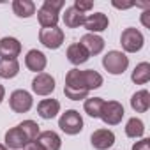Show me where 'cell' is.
<instances>
[{
  "label": "cell",
  "instance_id": "obj_26",
  "mask_svg": "<svg viewBox=\"0 0 150 150\" xmlns=\"http://www.w3.org/2000/svg\"><path fill=\"white\" fill-rule=\"evenodd\" d=\"M103 104H104V101L101 97H90V99L85 101V106L83 108H85L87 115H90L92 118H99L101 110H103Z\"/></svg>",
  "mask_w": 150,
  "mask_h": 150
},
{
  "label": "cell",
  "instance_id": "obj_12",
  "mask_svg": "<svg viewBox=\"0 0 150 150\" xmlns=\"http://www.w3.org/2000/svg\"><path fill=\"white\" fill-rule=\"evenodd\" d=\"M90 141H92L94 148H97V150H108L115 143V134L110 129H97V131L92 132Z\"/></svg>",
  "mask_w": 150,
  "mask_h": 150
},
{
  "label": "cell",
  "instance_id": "obj_28",
  "mask_svg": "<svg viewBox=\"0 0 150 150\" xmlns=\"http://www.w3.org/2000/svg\"><path fill=\"white\" fill-rule=\"evenodd\" d=\"M74 7H76L80 13L85 14V11H90L94 7V2H87V0H74Z\"/></svg>",
  "mask_w": 150,
  "mask_h": 150
},
{
  "label": "cell",
  "instance_id": "obj_11",
  "mask_svg": "<svg viewBox=\"0 0 150 150\" xmlns=\"http://www.w3.org/2000/svg\"><path fill=\"white\" fill-rule=\"evenodd\" d=\"M110 25L108 21V16L104 13H94V14H88L85 16V21H83V27L90 32V34H97V32H103L106 30Z\"/></svg>",
  "mask_w": 150,
  "mask_h": 150
},
{
  "label": "cell",
  "instance_id": "obj_30",
  "mask_svg": "<svg viewBox=\"0 0 150 150\" xmlns=\"http://www.w3.org/2000/svg\"><path fill=\"white\" fill-rule=\"evenodd\" d=\"M27 150H44V146L39 143V141H30V143H27Z\"/></svg>",
  "mask_w": 150,
  "mask_h": 150
},
{
  "label": "cell",
  "instance_id": "obj_4",
  "mask_svg": "<svg viewBox=\"0 0 150 150\" xmlns=\"http://www.w3.org/2000/svg\"><path fill=\"white\" fill-rule=\"evenodd\" d=\"M58 127L65 132V134H78L83 129V118L80 115V111L76 110H67L65 113H62L60 120H58Z\"/></svg>",
  "mask_w": 150,
  "mask_h": 150
},
{
  "label": "cell",
  "instance_id": "obj_19",
  "mask_svg": "<svg viewBox=\"0 0 150 150\" xmlns=\"http://www.w3.org/2000/svg\"><path fill=\"white\" fill-rule=\"evenodd\" d=\"M83 21H85V14H83V13H80L74 6H71V7H67V9H65L64 23H65V27H67V28H78V27H81V25H83Z\"/></svg>",
  "mask_w": 150,
  "mask_h": 150
},
{
  "label": "cell",
  "instance_id": "obj_20",
  "mask_svg": "<svg viewBox=\"0 0 150 150\" xmlns=\"http://www.w3.org/2000/svg\"><path fill=\"white\" fill-rule=\"evenodd\" d=\"M131 106H132L134 111L145 113V111L150 108V94H148V90H139V92H136V94L132 96V99H131Z\"/></svg>",
  "mask_w": 150,
  "mask_h": 150
},
{
  "label": "cell",
  "instance_id": "obj_8",
  "mask_svg": "<svg viewBox=\"0 0 150 150\" xmlns=\"http://www.w3.org/2000/svg\"><path fill=\"white\" fill-rule=\"evenodd\" d=\"M32 96L27 90H14L9 97V106L14 113H27L32 108Z\"/></svg>",
  "mask_w": 150,
  "mask_h": 150
},
{
  "label": "cell",
  "instance_id": "obj_24",
  "mask_svg": "<svg viewBox=\"0 0 150 150\" xmlns=\"http://www.w3.org/2000/svg\"><path fill=\"white\" fill-rule=\"evenodd\" d=\"M81 74H83V81H85V85H87L88 90L99 88V87L103 85V76H101L97 71L87 69V71H81Z\"/></svg>",
  "mask_w": 150,
  "mask_h": 150
},
{
  "label": "cell",
  "instance_id": "obj_2",
  "mask_svg": "<svg viewBox=\"0 0 150 150\" xmlns=\"http://www.w3.org/2000/svg\"><path fill=\"white\" fill-rule=\"evenodd\" d=\"M64 7L62 0H44L42 7L37 11V20L42 28L57 27L58 23V11Z\"/></svg>",
  "mask_w": 150,
  "mask_h": 150
},
{
  "label": "cell",
  "instance_id": "obj_29",
  "mask_svg": "<svg viewBox=\"0 0 150 150\" xmlns=\"http://www.w3.org/2000/svg\"><path fill=\"white\" fill-rule=\"evenodd\" d=\"M132 150H150V139H141V141H136L132 145Z\"/></svg>",
  "mask_w": 150,
  "mask_h": 150
},
{
  "label": "cell",
  "instance_id": "obj_6",
  "mask_svg": "<svg viewBox=\"0 0 150 150\" xmlns=\"http://www.w3.org/2000/svg\"><path fill=\"white\" fill-rule=\"evenodd\" d=\"M143 34L138 28H125L120 35V44L127 53H136L143 48Z\"/></svg>",
  "mask_w": 150,
  "mask_h": 150
},
{
  "label": "cell",
  "instance_id": "obj_14",
  "mask_svg": "<svg viewBox=\"0 0 150 150\" xmlns=\"http://www.w3.org/2000/svg\"><path fill=\"white\" fill-rule=\"evenodd\" d=\"M27 143H28V139L20 127H13L6 132V146H9L13 150H20V148L27 146Z\"/></svg>",
  "mask_w": 150,
  "mask_h": 150
},
{
  "label": "cell",
  "instance_id": "obj_7",
  "mask_svg": "<svg viewBox=\"0 0 150 150\" xmlns=\"http://www.w3.org/2000/svg\"><path fill=\"white\" fill-rule=\"evenodd\" d=\"M39 41L42 46L50 48V50H57L62 46L64 42V32L58 27H51V28H42L39 32Z\"/></svg>",
  "mask_w": 150,
  "mask_h": 150
},
{
  "label": "cell",
  "instance_id": "obj_13",
  "mask_svg": "<svg viewBox=\"0 0 150 150\" xmlns=\"http://www.w3.org/2000/svg\"><path fill=\"white\" fill-rule=\"evenodd\" d=\"M80 44L88 51V55H99L104 50V39L97 34H85Z\"/></svg>",
  "mask_w": 150,
  "mask_h": 150
},
{
  "label": "cell",
  "instance_id": "obj_32",
  "mask_svg": "<svg viewBox=\"0 0 150 150\" xmlns=\"http://www.w3.org/2000/svg\"><path fill=\"white\" fill-rule=\"evenodd\" d=\"M0 150H7V146L6 145H0Z\"/></svg>",
  "mask_w": 150,
  "mask_h": 150
},
{
  "label": "cell",
  "instance_id": "obj_5",
  "mask_svg": "<svg viewBox=\"0 0 150 150\" xmlns=\"http://www.w3.org/2000/svg\"><path fill=\"white\" fill-rule=\"evenodd\" d=\"M99 118L108 125H117L124 118V106L120 103H117V101H108V103L104 101Z\"/></svg>",
  "mask_w": 150,
  "mask_h": 150
},
{
  "label": "cell",
  "instance_id": "obj_21",
  "mask_svg": "<svg viewBox=\"0 0 150 150\" xmlns=\"http://www.w3.org/2000/svg\"><path fill=\"white\" fill-rule=\"evenodd\" d=\"M13 11L18 18H30L32 14H35V4L30 0H14Z\"/></svg>",
  "mask_w": 150,
  "mask_h": 150
},
{
  "label": "cell",
  "instance_id": "obj_1",
  "mask_svg": "<svg viewBox=\"0 0 150 150\" xmlns=\"http://www.w3.org/2000/svg\"><path fill=\"white\" fill-rule=\"evenodd\" d=\"M88 88L83 81V74L80 69H71L65 74V87H64V94L65 97H69L71 101H80V99H87L88 96Z\"/></svg>",
  "mask_w": 150,
  "mask_h": 150
},
{
  "label": "cell",
  "instance_id": "obj_27",
  "mask_svg": "<svg viewBox=\"0 0 150 150\" xmlns=\"http://www.w3.org/2000/svg\"><path fill=\"white\" fill-rule=\"evenodd\" d=\"M18 127L23 131V134L27 136L28 143L34 141V139H37V136H39V125H37L34 120H25V122H21Z\"/></svg>",
  "mask_w": 150,
  "mask_h": 150
},
{
  "label": "cell",
  "instance_id": "obj_15",
  "mask_svg": "<svg viewBox=\"0 0 150 150\" xmlns=\"http://www.w3.org/2000/svg\"><path fill=\"white\" fill-rule=\"evenodd\" d=\"M25 65L30 71H34V72L39 74L46 67V57H44V53L39 51V50H30L27 53V57H25Z\"/></svg>",
  "mask_w": 150,
  "mask_h": 150
},
{
  "label": "cell",
  "instance_id": "obj_23",
  "mask_svg": "<svg viewBox=\"0 0 150 150\" xmlns=\"http://www.w3.org/2000/svg\"><path fill=\"white\" fill-rule=\"evenodd\" d=\"M20 72V64L18 60H0V78L11 80Z\"/></svg>",
  "mask_w": 150,
  "mask_h": 150
},
{
  "label": "cell",
  "instance_id": "obj_3",
  "mask_svg": "<svg viewBox=\"0 0 150 150\" xmlns=\"http://www.w3.org/2000/svg\"><path fill=\"white\" fill-rule=\"evenodd\" d=\"M103 65L110 74H122L129 67V58L125 57V53L113 50L103 57Z\"/></svg>",
  "mask_w": 150,
  "mask_h": 150
},
{
  "label": "cell",
  "instance_id": "obj_10",
  "mask_svg": "<svg viewBox=\"0 0 150 150\" xmlns=\"http://www.w3.org/2000/svg\"><path fill=\"white\" fill-rule=\"evenodd\" d=\"M21 53V42L14 37H4L0 39V57L4 60H16V57Z\"/></svg>",
  "mask_w": 150,
  "mask_h": 150
},
{
  "label": "cell",
  "instance_id": "obj_17",
  "mask_svg": "<svg viewBox=\"0 0 150 150\" xmlns=\"http://www.w3.org/2000/svg\"><path fill=\"white\" fill-rule=\"evenodd\" d=\"M88 51L80 44V42H74L67 48V60L74 65H80V64H85L88 60Z\"/></svg>",
  "mask_w": 150,
  "mask_h": 150
},
{
  "label": "cell",
  "instance_id": "obj_18",
  "mask_svg": "<svg viewBox=\"0 0 150 150\" xmlns=\"http://www.w3.org/2000/svg\"><path fill=\"white\" fill-rule=\"evenodd\" d=\"M35 141H39L44 146V150H60V146H62L60 136L57 132H53V131H42V132H39V136H37Z\"/></svg>",
  "mask_w": 150,
  "mask_h": 150
},
{
  "label": "cell",
  "instance_id": "obj_9",
  "mask_svg": "<svg viewBox=\"0 0 150 150\" xmlns=\"http://www.w3.org/2000/svg\"><path fill=\"white\" fill-rule=\"evenodd\" d=\"M32 90L37 96H50L55 90V80L46 72H39L32 81Z\"/></svg>",
  "mask_w": 150,
  "mask_h": 150
},
{
  "label": "cell",
  "instance_id": "obj_16",
  "mask_svg": "<svg viewBox=\"0 0 150 150\" xmlns=\"http://www.w3.org/2000/svg\"><path fill=\"white\" fill-rule=\"evenodd\" d=\"M58 111H60V103L57 99H42L37 104V113L44 120H50V118L57 117Z\"/></svg>",
  "mask_w": 150,
  "mask_h": 150
},
{
  "label": "cell",
  "instance_id": "obj_25",
  "mask_svg": "<svg viewBox=\"0 0 150 150\" xmlns=\"http://www.w3.org/2000/svg\"><path fill=\"white\" fill-rule=\"evenodd\" d=\"M145 132V124L139 120V118H129L127 125H125V134L129 138H141Z\"/></svg>",
  "mask_w": 150,
  "mask_h": 150
},
{
  "label": "cell",
  "instance_id": "obj_22",
  "mask_svg": "<svg viewBox=\"0 0 150 150\" xmlns=\"http://www.w3.org/2000/svg\"><path fill=\"white\" fill-rule=\"evenodd\" d=\"M131 80L136 83V85H145L148 80H150V64L148 62H141L134 67L132 71V76Z\"/></svg>",
  "mask_w": 150,
  "mask_h": 150
},
{
  "label": "cell",
  "instance_id": "obj_31",
  "mask_svg": "<svg viewBox=\"0 0 150 150\" xmlns=\"http://www.w3.org/2000/svg\"><path fill=\"white\" fill-rule=\"evenodd\" d=\"M4 96H6V88H4L2 85H0V103L4 101Z\"/></svg>",
  "mask_w": 150,
  "mask_h": 150
}]
</instances>
